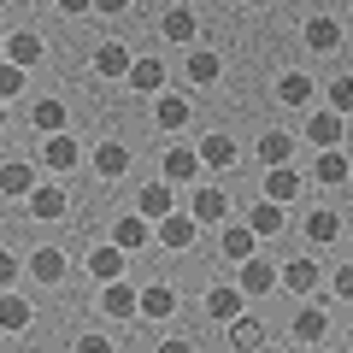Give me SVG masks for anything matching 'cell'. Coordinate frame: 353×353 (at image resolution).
<instances>
[{
  "mask_svg": "<svg viewBox=\"0 0 353 353\" xmlns=\"http://www.w3.org/2000/svg\"><path fill=\"white\" fill-rule=\"evenodd\" d=\"M12 283H18V259H12V253H0V289H12Z\"/></svg>",
  "mask_w": 353,
  "mask_h": 353,
  "instance_id": "39",
  "label": "cell"
},
{
  "mask_svg": "<svg viewBox=\"0 0 353 353\" xmlns=\"http://www.w3.org/2000/svg\"><path fill=\"white\" fill-rule=\"evenodd\" d=\"M94 12H106V18H118V12H130V0H94Z\"/></svg>",
  "mask_w": 353,
  "mask_h": 353,
  "instance_id": "41",
  "label": "cell"
},
{
  "mask_svg": "<svg viewBox=\"0 0 353 353\" xmlns=\"http://www.w3.org/2000/svg\"><path fill=\"white\" fill-rule=\"evenodd\" d=\"M194 230H201V224H194V212H176V206H171V212L153 224V241L171 248V253H183V248H194Z\"/></svg>",
  "mask_w": 353,
  "mask_h": 353,
  "instance_id": "1",
  "label": "cell"
},
{
  "mask_svg": "<svg viewBox=\"0 0 353 353\" xmlns=\"http://www.w3.org/2000/svg\"><path fill=\"white\" fill-rule=\"evenodd\" d=\"M0 6H6V0H0Z\"/></svg>",
  "mask_w": 353,
  "mask_h": 353,
  "instance_id": "46",
  "label": "cell"
},
{
  "mask_svg": "<svg viewBox=\"0 0 353 353\" xmlns=\"http://www.w3.org/2000/svg\"><path fill=\"white\" fill-rule=\"evenodd\" d=\"M306 48H312V53H336L341 48V24H330V18H306Z\"/></svg>",
  "mask_w": 353,
  "mask_h": 353,
  "instance_id": "26",
  "label": "cell"
},
{
  "mask_svg": "<svg viewBox=\"0 0 353 353\" xmlns=\"http://www.w3.org/2000/svg\"><path fill=\"white\" fill-rule=\"evenodd\" d=\"M194 171H201V148H171L165 153V183H194Z\"/></svg>",
  "mask_w": 353,
  "mask_h": 353,
  "instance_id": "13",
  "label": "cell"
},
{
  "mask_svg": "<svg viewBox=\"0 0 353 353\" xmlns=\"http://www.w3.org/2000/svg\"><path fill=\"white\" fill-rule=\"evenodd\" d=\"M230 341H236V347H259L265 324H259V318H248V312H236V318H230Z\"/></svg>",
  "mask_w": 353,
  "mask_h": 353,
  "instance_id": "35",
  "label": "cell"
},
{
  "mask_svg": "<svg viewBox=\"0 0 353 353\" xmlns=\"http://www.w3.org/2000/svg\"><path fill=\"white\" fill-rule=\"evenodd\" d=\"M0 53H6V41H0Z\"/></svg>",
  "mask_w": 353,
  "mask_h": 353,
  "instance_id": "45",
  "label": "cell"
},
{
  "mask_svg": "<svg viewBox=\"0 0 353 353\" xmlns=\"http://www.w3.org/2000/svg\"><path fill=\"white\" fill-rule=\"evenodd\" d=\"M24 201H30V218H48V224H53V218H65V212H71L65 189H53V183H36V189H30Z\"/></svg>",
  "mask_w": 353,
  "mask_h": 353,
  "instance_id": "4",
  "label": "cell"
},
{
  "mask_svg": "<svg viewBox=\"0 0 353 353\" xmlns=\"http://www.w3.org/2000/svg\"><path fill=\"white\" fill-rule=\"evenodd\" d=\"M77 159H83V148H77V141L65 136V130H53V136H41V165H48V171H71Z\"/></svg>",
  "mask_w": 353,
  "mask_h": 353,
  "instance_id": "3",
  "label": "cell"
},
{
  "mask_svg": "<svg viewBox=\"0 0 353 353\" xmlns=\"http://www.w3.org/2000/svg\"><path fill=\"white\" fill-rule=\"evenodd\" d=\"M218 71H224V65H218V53H206V48H194V53H189V83H194V88L218 83Z\"/></svg>",
  "mask_w": 353,
  "mask_h": 353,
  "instance_id": "33",
  "label": "cell"
},
{
  "mask_svg": "<svg viewBox=\"0 0 353 353\" xmlns=\"http://www.w3.org/2000/svg\"><path fill=\"white\" fill-rule=\"evenodd\" d=\"M88 6H94V0H59V12H65V18H83Z\"/></svg>",
  "mask_w": 353,
  "mask_h": 353,
  "instance_id": "42",
  "label": "cell"
},
{
  "mask_svg": "<svg viewBox=\"0 0 353 353\" xmlns=\"http://www.w3.org/2000/svg\"><path fill=\"white\" fill-rule=\"evenodd\" d=\"M277 101L283 106H306V101H312V77H306V71H283L277 77Z\"/></svg>",
  "mask_w": 353,
  "mask_h": 353,
  "instance_id": "22",
  "label": "cell"
},
{
  "mask_svg": "<svg viewBox=\"0 0 353 353\" xmlns=\"http://www.w3.org/2000/svg\"><path fill=\"white\" fill-rule=\"evenodd\" d=\"M248 224H253V236H283V206L277 201H259L248 212Z\"/></svg>",
  "mask_w": 353,
  "mask_h": 353,
  "instance_id": "31",
  "label": "cell"
},
{
  "mask_svg": "<svg viewBox=\"0 0 353 353\" xmlns=\"http://www.w3.org/2000/svg\"><path fill=\"white\" fill-rule=\"evenodd\" d=\"M241 265V294H271V289H277V265H271V259H253V253H248V259H236Z\"/></svg>",
  "mask_w": 353,
  "mask_h": 353,
  "instance_id": "6",
  "label": "cell"
},
{
  "mask_svg": "<svg viewBox=\"0 0 353 353\" xmlns=\"http://www.w3.org/2000/svg\"><path fill=\"white\" fill-rule=\"evenodd\" d=\"M289 153H294L289 130H265V136H259V159H265V165H283Z\"/></svg>",
  "mask_w": 353,
  "mask_h": 353,
  "instance_id": "34",
  "label": "cell"
},
{
  "mask_svg": "<svg viewBox=\"0 0 353 353\" xmlns=\"http://www.w3.org/2000/svg\"><path fill=\"white\" fill-rule=\"evenodd\" d=\"M330 112H341V118L353 112V77H336L330 83Z\"/></svg>",
  "mask_w": 353,
  "mask_h": 353,
  "instance_id": "38",
  "label": "cell"
},
{
  "mask_svg": "<svg viewBox=\"0 0 353 353\" xmlns=\"http://www.w3.org/2000/svg\"><path fill=\"white\" fill-rule=\"evenodd\" d=\"M189 212H194V224H224V218H230V201H224V189H194Z\"/></svg>",
  "mask_w": 353,
  "mask_h": 353,
  "instance_id": "10",
  "label": "cell"
},
{
  "mask_svg": "<svg viewBox=\"0 0 353 353\" xmlns=\"http://www.w3.org/2000/svg\"><path fill=\"white\" fill-rule=\"evenodd\" d=\"M30 124H36L41 136H53V130H65V124H71V118H65V101H48V94H41V101L30 106Z\"/></svg>",
  "mask_w": 353,
  "mask_h": 353,
  "instance_id": "25",
  "label": "cell"
},
{
  "mask_svg": "<svg viewBox=\"0 0 353 353\" xmlns=\"http://www.w3.org/2000/svg\"><path fill=\"white\" fill-rule=\"evenodd\" d=\"M94 171H101L106 183H118V176L130 171V148L124 141H101V148H94Z\"/></svg>",
  "mask_w": 353,
  "mask_h": 353,
  "instance_id": "15",
  "label": "cell"
},
{
  "mask_svg": "<svg viewBox=\"0 0 353 353\" xmlns=\"http://www.w3.org/2000/svg\"><path fill=\"white\" fill-rule=\"evenodd\" d=\"M189 101H183V94H165V88H159V112H153V124H159V130H183V124H189Z\"/></svg>",
  "mask_w": 353,
  "mask_h": 353,
  "instance_id": "23",
  "label": "cell"
},
{
  "mask_svg": "<svg viewBox=\"0 0 353 353\" xmlns=\"http://www.w3.org/2000/svg\"><path fill=\"white\" fill-rule=\"evenodd\" d=\"M6 59L30 71V65L41 59V36H36V30H12V36H6Z\"/></svg>",
  "mask_w": 353,
  "mask_h": 353,
  "instance_id": "18",
  "label": "cell"
},
{
  "mask_svg": "<svg viewBox=\"0 0 353 353\" xmlns=\"http://www.w3.org/2000/svg\"><path fill=\"white\" fill-rule=\"evenodd\" d=\"M136 306H141V318H171L176 312V294L165 289V283H148V289L136 294Z\"/></svg>",
  "mask_w": 353,
  "mask_h": 353,
  "instance_id": "20",
  "label": "cell"
},
{
  "mask_svg": "<svg viewBox=\"0 0 353 353\" xmlns=\"http://www.w3.org/2000/svg\"><path fill=\"white\" fill-rule=\"evenodd\" d=\"M0 330H30V301L12 289H0Z\"/></svg>",
  "mask_w": 353,
  "mask_h": 353,
  "instance_id": "28",
  "label": "cell"
},
{
  "mask_svg": "<svg viewBox=\"0 0 353 353\" xmlns=\"http://www.w3.org/2000/svg\"><path fill=\"white\" fill-rule=\"evenodd\" d=\"M241 301H248L241 289H230V283H218V289H206V318H218V324H230V318L241 312Z\"/></svg>",
  "mask_w": 353,
  "mask_h": 353,
  "instance_id": "16",
  "label": "cell"
},
{
  "mask_svg": "<svg viewBox=\"0 0 353 353\" xmlns=\"http://www.w3.org/2000/svg\"><path fill=\"white\" fill-rule=\"evenodd\" d=\"M248 6H253V12H259V6H271V0H248Z\"/></svg>",
  "mask_w": 353,
  "mask_h": 353,
  "instance_id": "43",
  "label": "cell"
},
{
  "mask_svg": "<svg viewBox=\"0 0 353 353\" xmlns=\"http://www.w3.org/2000/svg\"><path fill=\"white\" fill-rule=\"evenodd\" d=\"M0 130H6V101H0Z\"/></svg>",
  "mask_w": 353,
  "mask_h": 353,
  "instance_id": "44",
  "label": "cell"
},
{
  "mask_svg": "<svg viewBox=\"0 0 353 353\" xmlns=\"http://www.w3.org/2000/svg\"><path fill=\"white\" fill-rule=\"evenodd\" d=\"M324 330H330L324 306H301V312H294V341H318Z\"/></svg>",
  "mask_w": 353,
  "mask_h": 353,
  "instance_id": "32",
  "label": "cell"
},
{
  "mask_svg": "<svg viewBox=\"0 0 353 353\" xmlns=\"http://www.w3.org/2000/svg\"><path fill=\"white\" fill-rule=\"evenodd\" d=\"M88 277H94V283L124 277V248H118V241H106V248H88Z\"/></svg>",
  "mask_w": 353,
  "mask_h": 353,
  "instance_id": "8",
  "label": "cell"
},
{
  "mask_svg": "<svg viewBox=\"0 0 353 353\" xmlns=\"http://www.w3.org/2000/svg\"><path fill=\"white\" fill-rule=\"evenodd\" d=\"M336 236H341V218L330 212V206H324V212H312V218H306V241H318V248H324V241H336Z\"/></svg>",
  "mask_w": 353,
  "mask_h": 353,
  "instance_id": "36",
  "label": "cell"
},
{
  "mask_svg": "<svg viewBox=\"0 0 353 353\" xmlns=\"http://www.w3.org/2000/svg\"><path fill=\"white\" fill-rule=\"evenodd\" d=\"M130 71V48L124 41H101L94 48V77H124Z\"/></svg>",
  "mask_w": 353,
  "mask_h": 353,
  "instance_id": "19",
  "label": "cell"
},
{
  "mask_svg": "<svg viewBox=\"0 0 353 353\" xmlns=\"http://www.w3.org/2000/svg\"><path fill=\"white\" fill-rule=\"evenodd\" d=\"M30 189H36V165H30V159H12V165H0V194L24 201Z\"/></svg>",
  "mask_w": 353,
  "mask_h": 353,
  "instance_id": "12",
  "label": "cell"
},
{
  "mask_svg": "<svg viewBox=\"0 0 353 353\" xmlns=\"http://www.w3.org/2000/svg\"><path fill=\"white\" fill-rule=\"evenodd\" d=\"M30 271H36V283H65V253L59 248H41V253H30Z\"/></svg>",
  "mask_w": 353,
  "mask_h": 353,
  "instance_id": "24",
  "label": "cell"
},
{
  "mask_svg": "<svg viewBox=\"0 0 353 353\" xmlns=\"http://www.w3.org/2000/svg\"><path fill=\"white\" fill-rule=\"evenodd\" d=\"M341 130H347V118H341V112H318V118H306V136H312V148H341Z\"/></svg>",
  "mask_w": 353,
  "mask_h": 353,
  "instance_id": "14",
  "label": "cell"
},
{
  "mask_svg": "<svg viewBox=\"0 0 353 353\" xmlns=\"http://www.w3.org/2000/svg\"><path fill=\"white\" fill-rule=\"evenodd\" d=\"M336 294H341V301H353V265H341V271H336Z\"/></svg>",
  "mask_w": 353,
  "mask_h": 353,
  "instance_id": "40",
  "label": "cell"
},
{
  "mask_svg": "<svg viewBox=\"0 0 353 353\" xmlns=\"http://www.w3.org/2000/svg\"><path fill=\"white\" fill-rule=\"evenodd\" d=\"M165 41H176V48H189V41H194V30H201V24H194V12H189V6H176V12H165Z\"/></svg>",
  "mask_w": 353,
  "mask_h": 353,
  "instance_id": "27",
  "label": "cell"
},
{
  "mask_svg": "<svg viewBox=\"0 0 353 353\" xmlns=\"http://www.w3.org/2000/svg\"><path fill=\"white\" fill-rule=\"evenodd\" d=\"M253 241H259V236H253V224H230V218H224V236H218L224 259H248V253H253Z\"/></svg>",
  "mask_w": 353,
  "mask_h": 353,
  "instance_id": "21",
  "label": "cell"
},
{
  "mask_svg": "<svg viewBox=\"0 0 353 353\" xmlns=\"http://www.w3.org/2000/svg\"><path fill=\"white\" fill-rule=\"evenodd\" d=\"M101 306L112 318H130V312H136V289H130L124 277H112V283H106V294H101Z\"/></svg>",
  "mask_w": 353,
  "mask_h": 353,
  "instance_id": "30",
  "label": "cell"
},
{
  "mask_svg": "<svg viewBox=\"0 0 353 353\" xmlns=\"http://www.w3.org/2000/svg\"><path fill=\"white\" fill-rule=\"evenodd\" d=\"M24 65H12V59H6V53H0V101H12V94H24Z\"/></svg>",
  "mask_w": 353,
  "mask_h": 353,
  "instance_id": "37",
  "label": "cell"
},
{
  "mask_svg": "<svg viewBox=\"0 0 353 353\" xmlns=\"http://www.w3.org/2000/svg\"><path fill=\"white\" fill-rule=\"evenodd\" d=\"M294 194H301V171H294L289 159H283V165H265V201H277V206H289Z\"/></svg>",
  "mask_w": 353,
  "mask_h": 353,
  "instance_id": "2",
  "label": "cell"
},
{
  "mask_svg": "<svg viewBox=\"0 0 353 353\" xmlns=\"http://www.w3.org/2000/svg\"><path fill=\"white\" fill-rule=\"evenodd\" d=\"M312 176H318V183H330V189H341V183L353 176V159H347L341 148H318V165H312Z\"/></svg>",
  "mask_w": 353,
  "mask_h": 353,
  "instance_id": "7",
  "label": "cell"
},
{
  "mask_svg": "<svg viewBox=\"0 0 353 353\" xmlns=\"http://www.w3.org/2000/svg\"><path fill=\"white\" fill-rule=\"evenodd\" d=\"M277 277H283V289H289V294H312L318 289V265L312 259H289Z\"/></svg>",
  "mask_w": 353,
  "mask_h": 353,
  "instance_id": "17",
  "label": "cell"
},
{
  "mask_svg": "<svg viewBox=\"0 0 353 353\" xmlns=\"http://www.w3.org/2000/svg\"><path fill=\"white\" fill-rule=\"evenodd\" d=\"M171 206H176V201H171V183H153V189H141L136 212H141V218H153V224H159V218L171 212Z\"/></svg>",
  "mask_w": 353,
  "mask_h": 353,
  "instance_id": "29",
  "label": "cell"
},
{
  "mask_svg": "<svg viewBox=\"0 0 353 353\" xmlns=\"http://www.w3.org/2000/svg\"><path fill=\"white\" fill-rule=\"evenodd\" d=\"M124 83L136 88V94H159V88H165V65H159V59H130Z\"/></svg>",
  "mask_w": 353,
  "mask_h": 353,
  "instance_id": "11",
  "label": "cell"
},
{
  "mask_svg": "<svg viewBox=\"0 0 353 353\" xmlns=\"http://www.w3.org/2000/svg\"><path fill=\"white\" fill-rule=\"evenodd\" d=\"M201 165H212V171H236V136L212 130V136L201 141Z\"/></svg>",
  "mask_w": 353,
  "mask_h": 353,
  "instance_id": "9",
  "label": "cell"
},
{
  "mask_svg": "<svg viewBox=\"0 0 353 353\" xmlns=\"http://www.w3.org/2000/svg\"><path fill=\"white\" fill-rule=\"evenodd\" d=\"M112 241H118V248H124V253L148 248V241H153V218H141V212H124V218H118V224H112Z\"/></svg>",
  "mask_w": 353,
  "mask_h": 353,
  "instance_id": "5",
  "label": "cell"
}]
</instances>
